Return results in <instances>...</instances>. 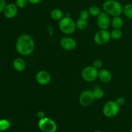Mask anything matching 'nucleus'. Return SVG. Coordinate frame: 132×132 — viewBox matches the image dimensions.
Listing matches in <instances>:
<instances>
[{"instance_id": "obj_25", "label": "nucleus", "mask_w": 132, "mask_h": 132, "mask_svg": "<svg viewBox=\"0 0 132 132\" xmlns=\"http://www.w3.org/2000/svg\"><path fill=\"white\" fill-rule=\"evenodd\" d=\"M103 61L100 59H97L94 61V63H93V67H95L96 69H99L101 68L102 65H103Z\"/></svg>"}, {"instance_id": "obj_24", "label": "nucleus", "mask_w": 132, "mask_h": 132, "mask_svg": "<svg viewBox=\"0 0 132 132\" xmlns=\"http://www.w3.org/2000/svg\"><path fill=\"white\" fill-rule=\"evenodd\" d=\"M28 0H15V5L18 8L23 9L26 7L28 3Z\"/></svg>"}, {"instance_id": "obj_12", "label": "nucleus", "mask_w": 132, "mask_h": 132, "mask_svg": "<svg viewBox=\"0 0 132 132\" xmlns=\"http://www.w3.org/2000/svg\"><path fill=\"white\" fill-rule=\"evenodd\" d=\"M18 6L15 4L9 3L6 5L5 9H4L3 14L8 19H12L15 18L18 14Z\"/></svg>"}, {"instance_id": "obj_6", "label": "nucleus", "mask_w": 132, "mask_h": 132, "mask_svg": "<svg viewBox=\"0 0 132 132\" xmlns=\"http://www.w3.org/2000/svg\"><path fill=\"white\" fill-rule=\"evenodd\" d=\"M98 72L97 69L93 66H88L82 70L81 76L86 82H93L98 77Z\"/></svg>"}, {"instance_id": "obj_8", "label": "nucleus", "mask_w": 132, "mask_h": 132, "mask_svg": "<svg viewBox=\"0 0 132 132\" xmlns=\"http://www.w3.org/2000/svg\"><path fill=\"white\" fill-rule=\"evenodd\" d=\"M94 39L97 45H104L108 43L110 40V33L107 30L101 29L95 34Z\"/></svg>"}, {"instance_id": "obj_1", "label": "nucleus", "mask_w": 132, "mask_h": 132, "mask_svg": "<svg viewBox=\"0 0 132 132\" xmlns=\"http://www.w3.org/2000/svg\"><path fill=\"white\" fill-rule=\"evenodd\" d=\"M35 43L32 36L28 34H22L19 36L15 43V49L19 54L27 56L34 50Z\"/></svg>"}, {"instance_id": "obj_30", "label": "nucleus", "mask_w": 132, "mask_h": 132, "mask_svg": "<svg viewBox=\"0 0 132 132\" xmlns=\"http://www.w3.org/2000/svg\"><path fill=\"white\" fill-rule=\"evenodd\" d=\"M94 132H102L101 131H99V130H97V131H94Z\"/></svg>"}, {"instance_id": "obj_28", "label": "nucleus", "mask_w": 132, "mask_h": 132, "mask_svg": "<svg viewBox=\"0 0 132 132\" xmlns=\"http://www.w3.org/2000/svg\"><path fill=\"white\" fill-rule=\"evenodd\" d=\"M37 117H38L39 119L44 118V117H45V113H44L43 111H39V112L37 113Z\"/></svg>"}, {"instance_id": "obj_26", "label": "nucleus", "mask_w": 132, "mask_h": 132, "mask_svg": "<svg viewBox=\"0 0 132 132\" xmlns=\"http://www.w3.org/2000/svg\"><path fill=\"white\" fill-rule=\"evenodd\" d=\"M116 102L119 106H123L125 104V99L122 97H119L116 99Z\"/></svg>"}, {"instance_id": "obj_10", "label": "nucleus", "mask_w": 132, "mask_h": 132, "mask_svg": "<svg viewBox=\"0 0 132 132\" xmlns=\"http://www.w3.org/2000/svg\"><path fill=\"white\" fill-rule=\"evenodd\" d=\"M60 45L64 50L67 51H72L76 48L77 43L72 37L66 36L61 39Z\"/></svg>"}, {"instance_id": "obj_4", "label": "nucleus", "mask_w": 132, "mask_h": 132, "mask_svg": "<svg viewBox=\"0 0 132 132\" xmlns=\"http://www.w3.org/2000/svg\"><path fill=\"white\" fill-rule=\"evenodd\" d=\"M38 127L43 132H55L57 128L56 123L52 119L46 117L39 119Z\"/></svg>"}, {"instance_id": "obj_17", "label": "nucleus", "mask_w": 132, "mask_h": 132, "mask_svg": "<svg viewBox=\"0 0 132 132\" xmlns=\"http://www.w3.org/2000/svg\"><path fill=\"white\" fill-rule=\"evenodd\" d=\"M123 13L125 16L130 19H132V4L127 3L123 6Z\"/></svg>"}, {"instance_id": "obj_7", "label": "nucleus", "mask_w": 132, "mask_h": 132, "mask_svg": "<svg viewBox=\"0 0 132 132\" xmlns=\"http://www.w3.org/2000/svg\"><path fill=\"white\" fill-rule=\"evenodd\" d=\"M94 98L93 91L90 90H84L81 93L79 97V102L80 104L83 107H88L93 104Z\"/></svg>"}, {"instance_id": "obj_9", "label": "nucleus", "mask_w": 132, "mask_h": 132, "mask_svg": "<svg viewBox=\"0 0 132 132\" xmlns=\"http://www.w3.org/2000/svg\"><path fill=\"white\" fill-rule=\"evenodd\" d=\"M97 25L102 30H107L111 24L109 15L105 12H103L97 16Z\"/></svg>"}, {"instance_id": "obj_19", "label": "nucleus", "mask_w": 132, "mask_h": 132, "mask_svg": "<svg viewBox=\"0 0 132 132\" xmlns=\"http://www.w3.org/2000/svg\"><path fill=\"white\" fill-rule=\"evenodd\" d=\"M76 27L79 30H84L86 29L88 27V22L87 20H84V19H79L76 22Z\"/></svg>"}, {"instance_id": "obj_14", "label": "nucleus", "mask_w": 132, "mask_h": 132, "mask_svg": "<svg viewBox=\"0 0 132 132\" xmlns=\"http://www.w3.org/2000/svg\"><path fill=\"white\" fill-rule=\"evenodd\" d=\"M13 67L17 72H23L26 68V63L21 58H16L13 61Z\"/></svg>"}, {"instance_id": "obj_27", "label": "nucleus", "mask_w": 132, "mask_h": 132, "mask_svg": "<svg viewBox=\"0 0 132 132\" xmlns=\"http://www.w3.org/2000/svg\"><path fill=\"white\" fill-rule=\"evenodd\" d=\"M6 5L5 0H0V14L4 11V9H5Z\"/></svg>"}, {"instance_id": "obj_22", "label": "nucleus", "mask_w": 132, "mask_h": 132, "mask_svg": "<svg viewBox=\"0 0 132 132\" xmlns=\"http://www.w3.org/2000/svg\"><path fill=\"white\" fill-rule=\"evenodd\" d=\"M95 99H101L104 97V91L100 88H97L93 91Z\"/></svg>"}, {"instance_id": "obj_5", "label": "nucleus", "mask_w": 132, "mask_h": 132, "mask_svg": "<svg viewBox=\"0 0 132 132\" xmlns=\"http://www.w3.org/2000/svg\"><path fill=\"white\" fill-rule=\"evenodd\" d=\"M120 106L116 101H108L103 106V112L104 116L108 118H112L117 116L119 112Z\"/></svg>"}, {"instance_id": "obj_13", "label": "nucleus", "mask_w": 132, "mask_h": 132, "mask_svg": "<svg viewBox=\"0 0 132 132\" xmlns=\"http://www.w3.org/2000/svg\"><path fill=\"white\" fill-rule=\"evenodd\" d=\"M98 78L101 82L107 83L110 82L112 79V73L106 69H101L98 72Z\"/></svg>"}, {"instance_id": "obj_18", "label": "nucleus", "mask_w": 132, "mask_h": 132, "mask_svg": "<svg viewBox=\"0 0 132 132\" xmlns=\"http://www.w3.org/2000/svg\"><path fill=\"white\" fill-rule=\"evenodd\" d=\"M88 12H89V14H90V15H92V16H93V17L98 16V15H99V14L101 13V9L97 6H90L88 9Z\"/></svg>"}, {"instance_id": "obj_2", "label": "nucleus", "mask_w": 132, "mask_h": 132, "mask_svg": "<svg viewBox=\"0 0 132 132\" xmlns=\"http://www.w3.org/2000/svg\"><path fill=\"white\" fill-rule=\"evenodd\" d=\"M104 12L112 16H120L123 13V6L117 0H107L103 3Z\"/></svg>"}, {"instance_id": "obj_23", "label": "nucleus", "mask_w": 132, "mask_h": 132, "mask_svg": "<svg viewBox=\"0 0 132 132\" xmlns=\"http://www.w3.org/2000/svg\"><path fill=\"white\" fill-rule=\"evenodd\" d=\"M90 14H89L88 10H86V9H83V10H81L79 12V19H84V20H87L88 18L90 16Z\"/></svg>"}, {"instance_id": "obj_29", "label": "nucleus", "mask_w": 132, "mask_h": 132, "mask_svg": "<svg viewBox=\"0 0 132 132\" xmlns=\"http://www.w3.org/2000/svg\"><path fill=\"white\" fill-rule=\"evenodd\" d=\"M41 1H42V0H28V2L32 5H37V4L41 3Z\"/></svg>"}, {"instance_id": "obj_21", "label": "nucleus", "mask_w": 132, "mask_h": 132, "mask_svg": "<svg viewBox=\"0 0 132 132\" xmlns=\"http://www.w3.org/2000/svg\"><path fill=\"white\" fill-rule=\"evenodd\" d=\"M10 127V122L7 119L0 120V131H5Z\"/></svg>"}, {"instance_id": "obj_11", "label": "nucleus", "mask_w": 132, "mask_h": 132, "mask_svg": "<svg viewBox=\"0 0 132 132\" xmlns=\"http://www.w3.org/2000/svg\"><path fill=\"white\" fill-rule=\"evenodd\" d=\"M36 79L37 83L45 86L48 85L51 81V76L50 73L45 70L39 71L36 76Z\"/></svg>"}, {"instance_id": "obj_20", "label": "nucleus", "mask_w": 132, "mask_h": 132, "mask_svg": "<svg viewBox=\"0 0 132 132\" xmlns=\"http://www.w3.org/2000/svg\"><path fill=\"white\" fill-rule=\"evenodd\" d=\"M110 36L113 39H119L122 36V32L120 29H113L110 32Z\"/></svg>"}, {"instance_id": "obj_31", "label": "nucleus", "mask_w": 132, "mask_h": 132, "mask_svg": "<svg viewBox=\"0 0 132 132\" xmlns=\"http://www.w3.org/2000/svg\"><path fill=\"white\" fill-rule=\"evenodd\" d=\"M130 132H132V128L131 129V130H130Z\"/></svg>"}, {"instance_id": "obj_16", "label": "nucleus", "mask_w": 132, "mask_h": 132, "mask_svg": "<svg viewBox=\"0 0 132 132\" xmlns=\"http://www.w3.org/2000/svg\"><path fill=\"white\" fill-rule=\"evenodd\" d=\"M50 16L54 21H60L63 18V12L59 9H54L50 12Z\"/></svg>"}, {"instance_id": "obj_15", "label": "nucleus", "mask_w": 132, "mask_h": 132, "mask_svg": "<svg viewBox=\"0 0 132 132\" xmlns=\"http://www.w3.org/2000/svg\"><path fill=\"white\" fill-rule=\"evenodd\" d=\"M124 22L122 18L120 16L113 17L111 21V24L114 29H121L123 27Z\"/></svg>"}, {"instance_id": "obj_3", "label": "nucleus", "mask_w": 132, "mask_h": 132, "mask_svg": "<svg viewBox=\"0 0 132 132\" xmlns=\"http://www.w3.org/2000/svg\"><path fill=\"white\" fill-rule=\"evenodd\" d=\"M76 23L69 17H63L59 22V28L63 33L70 35L76 31Z\"/></svg>"}]
</instances>
